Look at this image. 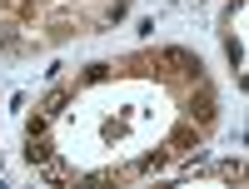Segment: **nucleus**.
Segmentation results:
<instances>
[{
    "label": "nucleus",
    "instance_id": "nucleus-1",
    "mask_svg": "<svg viewBox=\"0 0 249 189\" xmlns=\"http://www.w3.org/2000/svg\"><path fill=\"white\" fill-rule=\"evenodd\" d=\"M160 60H164V65H175V70H184V75H199V60H195L190 50H179V45L160 50Z\"/></svg>",
    "mask_w": 249,
    "mask_h": 189
},
{
    "label": "nucleus",
    "instance_id": "nucleus-2",
    "mask_svg": "<svg viewBox=\"0 0 249 189\" xmlns=\"http://www.w3.org/2000/svg\"><path fill=\"white\" fill-rule=\"evenodd\" d=\"M25 155H30V164H45V159H50V144L40 139V135H30V150H25Z\"/></svg>",
    "mask_w": 249,
    "mask_h": 189
},
{
    "label": "nucleus",
    "instance_id": "nucleus-3",
    "mask_svg": "<svg viewBox=\"0 0 249 189\" xmlns=\"http://www.w3.org/2000/svg\"><path fill=\"white\" fill-rule=\"evenodd\" d=\"M195 120H199V124H210V120H214V100H210V95H199V104H195Z\"/></svg>",
    "mask_w": 249,
    "mask_h": 189
},
{
    "label": "nucleus",
    "instance_id": "nucleus-4",
    "mask_svg": "<svg viewBox=\"0 0 249 189\" xmlns=\"http://www.w3.org/2000/svg\"><path fill=\"white\" fill-rule=\"evenodd\" d=\"M190 144H195V130H190V124H184V130H175V139H170V150H190Z\"/></svg>",
    "mask_w": 249,
    "mask_h": 189
},
{
    "label": "nucleus",
    "instance_id": "nucleus-5",
    "mask_svg": "<svg viewBox=\"0 0 249 189\" xmlns=\"http://www.w3.org/2000/svg\"><path fill=\"white\" fill-rule=\"evenodd\" d=\"M60 104H65V90H55V95H45V115H55Z\"/></svg>",
    "mask_w": 249,
    "mask_h": 189
}]
</instances>
